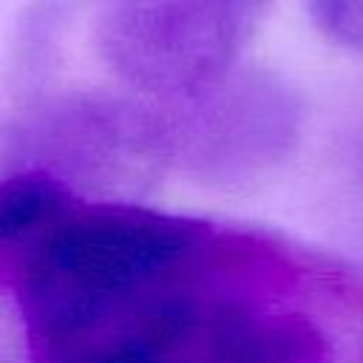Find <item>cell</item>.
I'll return each mask as SVG.
<instances>
[{"mask_svg": "<svg viewBox=\"0 0 363 363\" xmlns=\"http://www.w3.org/2000/svg\"><path fill=\"white\" fill-rule=\"evenodd\" d=\"M272 0H105L102 62L153 102H184L241 65Z\"/></svg>", "mask_w": 363, "mask_h": 363, "instance_id": "cell-2", "label": "cell"}, {"mask_svg": "<svg viewBox=\"0 0 363 363\" xmlns=\"http://www.w3.org/2000/svg\"><path fill=\"white\" fill-rule=\"evenodd\" d=\"M360 162H363V133H360Z\"/></svg>", "mask_w": 363, "mask_h": 363, "instance_id": "cell-7", "label": "cell"}, {"mask_svg": "<svg viewBox=\"0 0 363 363\" xmlns=\"http://www.w3.org/2000/svg\"><path fill=\"white\" fill-rule=\"evenodd\" d=\"M315 28L335 45L363 54V0H306Z\"/></svg>", "mask_w": 363, "mask_h": 363, "instance_id": "cell-6", "label": "cell"}, {"mask_svg": "<svg viewBox=\"0 0 363 363\" xmlns=\"http://www.w3.org/2000/svg\"><path fill=\"white\" fill-rule=\"evenodd\" d=\"M162 105L173 167L207 184L264 179L292 156L306 122L301 91L261 65H238L204 94Z\"/></svg>", "mask_w": 363, "mask_h": 363, "instance_id": "cell-4", "label": "cell"}, {"mask_svg": "<svg viewBox=\"0 0 363 363\" xmlns=\"http://www.w3.org/2000/svg\"><path fill=\"white\" fill-rule=\"evenodd\" d=\"M77 204L74 190L40 167L0 176V252L23 250Z\"/></svg>", "mask_w": 363, "mask_h": 363, "instance_id": "cell-5", "label": "cell"}, {"mask_svg": "<svg viewBox=\"0 0 363 363\" xmlns=\"http://www.w3.org/2000/svg\"><path fill=\"white\" fill-rule=\"evenodd\" d=\"M14 167L99 190L147 187L173 167L167 111L153 99L96 91L34 102L0 125V170Z\"/></svg>", "mask_w": 363, "mask_h": 363, "instance_id": "cell-3", "label": "cell"}, {"mask_svg": "<svg viewBox=\"0 0 363 363\" xmlns=\"http://www.w3.org/2000/svg\"><path fill=\"white\" fill-rule=\"evenodd\" d=\"M233 255L199 218L130 201L74 204L14 252L11 289L40 354L218 272Z\"/></svg>", "mask_w": 363, "mask_h": 363, "instance_id": "cell-1", "label": "cell"}]
</instances>
